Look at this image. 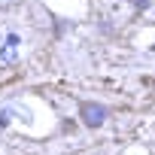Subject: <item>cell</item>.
Masks as SVG:
<instances>
[{
  "label": "cell",
  "instance_id": "1",
  "mask_svg": "<svg viewBox=\"0 0 155 155\" xmlns=\"http://www.w3.org/2000/svg\"><path fill=\"white\" fill-rule=\"evenodd\" d=\"M107 116H110V110L97 101H82L79 104V119H82L85 128H101L107 122Z\"/></svg>",
  "mask_w": 155,
  "mask_h": 155
},
{
  "label": "cell",
  "instance_id": "2",
  "mask_svg": "<svg viewBox=\"0 0 155 155\" xmlns=\"http://www.w3.org/2000/svg\"><path fill=\"white\" fill-rule=\"evenodd\" d=\"M15 58H18V37L9 34L6 43H3V49H0V61H3V64H15Z\"/></svg>",
  "mask_w": 155,
  "mask_h": 155
},
{
  "label": "cell",
  "instance_id": "3",
  "mask_svg": "<svg viewBox=\"0 0 155 155\" xmlns=\"http://www.w3.org/2000/svg\"><path fill=\"white\" fill-rule=\"evenodd\" d=\"M9 3H15V0H0V6H9Z\"/></svg>",
  "mask_w": 155,
  "mask_h": 155
}]
</instances>
